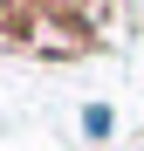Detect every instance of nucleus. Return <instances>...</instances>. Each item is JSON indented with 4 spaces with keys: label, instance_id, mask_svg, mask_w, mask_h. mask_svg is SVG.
<instances>
[{
    "label": "nucleus",
    "instance_id": "1",
    "mask_svg": "<svg viewBox=\"0 0 144 151\" xmlns=\"http://www.w3.org/2000/svg\"><path fill=\"white\" fill-rule=\"evenodd\" d=\"M82 137H96V144L117 137V110L110 103H82Z\"/></svg>",
    "mask_w": 144,
    "mask_h": 151
},
{
    "label": "nucleus",
    "instance_id": "2",
    "mask_svg": "<svg viewBox=\"0 0 144 151\" xmlns=\"http://www.w3.org/2000/svg\"><path fill=\"white\" fill-rule=\"evenodd\" d=\"M21 7H48V0H21Z\"/></svg>",
    "mask_w": 144,
    "mask_h": 151
}]
</instances>
